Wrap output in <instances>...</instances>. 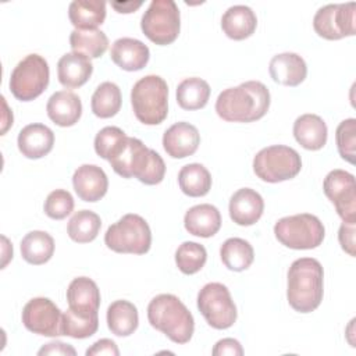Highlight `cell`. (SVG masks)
<instances>
[{
  "mask_svg": "<svg viewBox=\"0 0 356 356\" xmlns=\"http://www.w3.org/2000/svg\"><path fill=\"white\" fill-rule=\"evenodd\" d=\"M107 161L122 178H138L145 185H157L165 174L161 156L140 139L125 136L111 150Z\"/></svg>",
  "mask_w": 356,
  "mask_h": 356,
  "instance_id": "1",
  "label": "cell"
},
{
  "mask_svg": "<svg viewBox=\"0 0 356 356\" xmlns=\"http://www.w3.org/2000/svg\"><path fill=\"white\" fill-rule=\"evenodd\" d=\"M270 107V92L260 81H248L224 89L216 100L218 117L228 122H252L266 115Z\"/></svg>",
  "mask_w": 356,
  "mask_h": 356,
  "instance_id": "2",
  "label": "cell"
},
{
  "mask_svg": "<svg viewBox=\"0 0 356 356\" xmlns=\"http://www.w3.org/2000/svg\"><path fill=\"white\" fill-rule=\"evenodd\" d=\"M324 271L318 260L313 257H300L295 260L288 270L286 299L291 307L299 313L316 310L324 293Z\"/></svg>",
  "mask_w": 356,
  "mask_h": 356,
  "instance_id": "3",
  "label": "cell"
},
{
  "mask_svg": "<svg viewBox=\"0 0 356 356\" xmlns=\"http://www.w3.org/2000/svg\"><path fill=\"white\" fill-rule=\"evenodd\" d=\"M147 320L175 343H186L193 335V316L175 295L154 296L147 306Z\"/></svg>",
  "mask_w": 356,
  "mask_h": 356,
  "instance_id": "4",
  "label": "cell"
},
{
  "mask_svg": "<svg viewBox=\"0 0 356 356\" xmlns=\"http://www.w3.org/2000/svg\"><path fill=\"white\" fill-rule=\"evenodd\" d=\"M135 117L145 125L161 124L168 113V86L159 75L140 78L131 90Z\"/></svg>",
  "mask_w": 356,
  "mask_h": 356,
  "instance_id": "5",
  "label": "cell"
},
{
  "mask_svg": "<svg viewBox=\"0 0 356 356\" xmlns=\"http://www.w3.org/2000/svg\"><path fill=\"white\" fill-rule=\"evenodd\" d=\"M104 243L117 253L145 254L152 245L150 227L143 217L132 213L125 214L107 228Z\"/></svg>",
  "mask_w": 356,
  "mask_h": 356,
  "instance_id": "6",
  "label": "cell"
},
{
  "mask_svg": "<svg viewBox=\"0 0 356 356\" xmlns=\"http://www.w3.org/2000/svg\"><path fill=\"white\" fill-rule=\"evenodd\" d=\"M275 238L289 249H314L321 245L325 229L313 214L302 213L280 218L274 225Z\"/></svg>",
  "mask_w": 356,
  "mask_h": 356,
  "instance_id": "7",
  "label": "cell"
},
{
  "mask_svg": "<svg viewBox=\"0 0 356 356\" xmlns=\"http://www.w3.org/2000/svg\"><path fill=\"white\" fill-rule=\"evenodd\" d=\"M302 160L299 153L285 145H273L261 149L253 159L254 174L266 182H282L299 174Z\"/></svg>",
  "mask_w": 356,
  "mask_h": 356,
  "instance_id": "8",
  "label": "cell"
},
{
  "mask_svg": "<svg viewBox=\"0 0 356 356\" xmlns=\"http://www.w3.org/2000/svg\"><path fill=\"white\" fill-rule=\"evenodd\" d=\"M143 35L156 44L172 43L181 28V15L174 0H152L140 19Z\"/></svg>",
  "mask_w": 356,
  "mask_h": 356,
  "instance_id": "9",
  "label": "cell"
},
{
  "mask_svg": "<svg viewBox=\"0 0 356 356\" xmlns=\"http://www.w3.org/2000/svg\"><path fill=\"white\" fill-rule=\"evenodd\" d=\"M49 76L47 61L39 54H28L13 70L10 90L21 102L33 100L47 88Z\"/></svg>",
  "mask_w": 356,
  "mask_h": 356,
  "instance_id": "10",
  "label": "cell"
},
{
  "mask_svg": "<svg viewBox=\"0 0 356 356\" xmlns=\"http://www.w3.org/2000/svg\"><path fill=\"white\" fill-rule=\"evenodd\" d=\"M197 309L216 330H225L236 321V306L228 288L221 282H209L197 293Z\"/></svg>",
  "mask_w": 356,
  "mask_h": 356,
  "instance_id": "11",
  "label": "cell"
},
{
  "mask_svg": "<svg viewBox=\"0 0 356 356\" xmlns=\"http://www.w3.org/2000/svg\"><path fill=\"white\" fill-rule=\"evenodd\" d=\"M355 3L327 4L317 10L313 28L324 39L337 40L355 35Z\"/></svg>",
  "mask_w": 356,
  "mask_h": 356,
  "instance_id": "12",
  "label": "cell"
},
{
  "mask_svg": "<svg viewBox=\"0 0 356 356\" xmlns=\"http://www.w3.org/2000/svg\"><path fill=\"white\" fill-rule=\"evenodd\" d=\"M325 196L335 206L343 222H356V185L355 177L345 170H332L323 182Z\"/></svg>",
  "mask_w": 356,
  "mask_h": 356,
  "instance_id": "13",
  "label": "cell"
},
{
  "mask_svg": "<svg viewBox=\"0 0 356 356\" xmlns=\"http://www.w3.org/2000/svg\"><path fill=\"white\" fill-rule=\"evenodd\" d=\"M22 324L33 334L44 337L63 335V314L47 298H33L24 306Z\"/></svg>",
  "mask_w": 356,
  "mask_h": 356,
  "instance_id": "14",
  "label": "cell"
},
{
  "mask_svg": "<svg viewBox=\"0 0 356 356\" xmlns=\"http://www.w3.org/2000/svg\"><path fill=\"white\" fill-rule=\"evenodd\" d=\"M200 143V135L195 125L179 121L171 125L163 135V147L172 159L192 156Z\"/></svg>",
  "mask_w": 356,
  "mask_h": 356,
  "instance_id": "15",
  "label": "cell"
},
{
  "mask_svg": "<svg viewBox=\"0 0 356 356\" xmlns=\"http://www.w3.org/2000/svg\"><path fill=\"white\" fill-rule=\"evenodd\" d=\"M72 185L81 200L97 202L106 195L108 179L99 165L82 164L72 175Z\"/></svg>",
  "mask_w": 356,
  "mask_h": 356,
  "instance_id": "16",
  "label": "cell"
},
{
  "mask_svg": "<svg viewBox=\"0 0 356 356\" xmlns=\"http://www.w3.org/2000/svg\"><path fill=\"white\" fill-rule=\"evenodd\" d=\"M229 217L238 225H253L264 210V200L259 192L250 188L238 189L229 199Z\"/></svg>",
  "mask_w": 356,
  "mask_h": 356,
  "instance_id": "17",
  "label": "cell"
},
{
  "mask_svg": "<svg viewBox=\"0 0 356 356\" xmlns=\"http://www.w3.org/2000/svg\"><path fill=\"white\" fill-rule=\"evenodd\" d=\"M270 76L274 82L285 86H298L307 75V65L305 60L291 51L275 54L268 65Z\"/></svg>",
  "mask_w": 356,
  "mask_h": 356,
  "instance_id": "18",
  "label": "cell"
},
{
  "mask_svg": "<svg viewBox=\"0 0 356 356\" xmlns=\"http://www.w3.org/2000/svg\"><path fill=\"white\" fill-rule=\"evenodd\" d=\"M110 57L121 70L139 71L147 64L150 51L149 47L138 39L120 38L113 43Z\"/></svg>",
  "mask_w": 356,
  "mask_h": 356,
  "instance_id": "19",
  "label": "cell"
},
{
  "mask_svg": "<svg viewBox=\"0 0 356 356\" xmlns=\"http://www.w3.org/2000/svg\"><path fill=\"white\" fill-rule=\"evenodd\" d=\"M17 145L25 157L40 159L53 149L54 134L44 124H29L19 131Z\"/></svg>",
  "mask_w": 356,
  "mask_h": 356,
  "instance_id": "20",
  "label": "cell"
},
{
  "mask_svg": "<svg viewBox=\"0 0 356 356\" xmlns=\"http://www.w3.org/2000/svg\"><path fill=\"white\" fill-rule=\"evenodd\" d=\"M49 118L58 127H71L82 114V103L78 95L70 90L54 92L46 104Z\"/></svg>",
  "mask_w": 356,
  "mask_h": 356,
  "instance_id": "21",
  "label": "cell"
},
{
  "mask_svg": "<svg viewBox=\"0 0 356 356\" xmlns=\"http://www.w3.org/2000/svg\"><path fill=\"white\" fill-rule=\"evenodd\" d=\"M92 72L93 65L90 58L75 51L65 53L57 63L58 81L68 89H75L86 83Z\"/></svg>",
  "mask_w": 356,
  "mask_h": 356,
  "instance_id": "22",
  "label": "cell"
},
{
  "mask_svg": "<svg viewBox=\"0 0 356 356\" xmlns=\"http://www.w3.org/2000/svg\"><path fill=\"white\" fill-rule=\"evenodd\" d=\"M70 309L83 314H96L100 306V291L88 277L74 278L67 289Z\"/></svg>",
  "mask_w": 356,
  "mask_h": 356,
  "instance_id": "23",
  "label": "cell"
},
{
  "mask_svg": "<svg viewBox=\"0 0 356 356\" xmlns=\"http://www.w3.org/2000/svg\"><path fill=\"white\" fill-rule=\"evenodd\" d=\"M184 225L185 229L195 236L210 238L217 234L221 227V214L213 204H196L185 213Z\"/></svg>",
  "mask_w": 356,
  "mask_h": 356,
  "instance_id": "24",
  "label": "cell"
},
{
  "mask_svg": "<svg viewBox=\"0 0 356 356\" xmlns=\"http://www.w3.org/2000/svg\"><path fill=\"white\" fill-rule=\"evenodd\" d=\"M327 135V125L317 114H303L293 122V136L296 142L307 150H320L324 147Z\"/></svg>",
  "mask_w": 356,
  "mask_h": 356,
  "instance_id": "25",
  "label": "cell"
},
{
  "mask_svg": "<svg viewBox=\"0 0 356 356\" xmlns=\"http://www.w3.org/2000/svg\"><path fill=\"white\" fill-rule=\"evenodd\" d=\"M257 26V18L254 11L243 4L231 6L221 18V28L224 33L234 39L242 40L249 38Z\"/></svg>",
  "mask_w": 356,
  "mask_h": 356,
  "instance_id": "26",
  "label": "cell"
},
{
  "mask_svg": "<svg viewBox=\"0 0 356 356\" xmlns=\"http://www.w3.org/2000/svg\"><path fill=\"white\" fill-rule=\"evenodd\" d=\"M68 17L75 29H97L106 18V1L74 0L70 3Z\"/></svg>",
  "mask_w": 356,
  "mask_h": 356,
  "instance_id": "27",
  "label": "cell"
},
{
  "mask_svg": "<svg viewBox=\"0 0 356 356\" xmlns=\"http://www.w3.org/2000/svg\"><path fill=\"white\" fill-rule=\"evenodd\" d=\"M107 327L117 337H128L138 328V309L128 300H115L107 309Z\"/></svg>",
  "mask_w": 356,
  "mask_h": 356,
  "instance_id": "28",
  "label": "cell"
},
{
  "mask_svg": "<svg viewBox=\"0 0 356 356\" xmlns=\"http://www.w3.org/2000/svg\"><path fill=\"white\" fill-rule=\"evenodd\" d=\"M54 253V239L44 231H31L21 241V254L29 264H44Z\"/></svg>",
  "mask_w": 356,
  "mask_h": 356,
  "instance_id": "29",
  "label": "cell"
},
{
  "mask_svg": "<svg viewBox=\"0 0 356 356\" xmlns=\"http://www.w3.org/2000/svg\"><path fill=\"white\" fill-rule=\"evenodd\" d=\"M70 46L75 53L97 58L107 50L108 38L100 29H74L70 35Z\"/></svg>",
  "mask_w": 356,
  "mask_h": 356,
  "instance_id": "30",
  "label": "cell"
},
{
  "mask_svg": "<svg viewBox=\"0 0 356 356\" xmlns=\"http://www.w3.org/2000/svg\"><path fill=\"white\" fill-rule=\"evenodd\" d=\"M178 184L185 195L199 197L209 193L211 188V175L203 164L191 163L179 170Z\"/></svg>",
  "mask_w": 356,
  "mask_h": 356,
  "instance_id": "31",
  "label": "cell"
},
{
  "mask_svg": "<svg viewBox=\"0 0 356 356\" xmlns=\"http://www.w3.org/2000/svg\"><path fill=\"white\" fill-rule=\"evenodd\" d=\"M210 97L209 83L197 76L184 79L177 88V103L184 110L203 108Z\"/></svg>",
  "mask_w": 356,
  "mask_h": 356,
  "instance_id": "32",
  "label": "cell"
},
{
  "mask_svg": "<svg viewBox=\"0 0 356 356\" xmlns=\"http://www.w3.org/2000/svg\"><path fill=\"white\" fill-rule=\"evenodd\" d=\"M224 266L232 271H243L250 267L254 259L252 245L242 238H229L220 248Z\"/></svg>",
  "mask_w": 356,
  "mask_h": 356,
  "instance_id": "33",
  "label": "cell"
},
{
  "mask_svg": "<svg viewBox=\"0 0 356 356\" xmlns=\"http://www.w3.org/2000/svg\"><path fill=\"white\" fill-rule=\"evenodd\" d=\"M121 90L114 82L100 83L92 95L90 107L96 117L110 118L114 117L121 108Z\"/></svg>",
  "mask_w": 356,
  "mask_h": 356,
  "instance_id": "34",
  "label": "cell"
},
{
  "mask_svg": "<svg viewBox=\"0 0 356 356\" xmlns=\"http://www.w3.org/2000/svg\"><path fill=\"white\" fill-rule=\"evenodd\" d=\"M102 227L100 217L92 210H79L68 221V236L78 243L92 242Z\"/></svg>",
  "mask_w": 356,
  "mask_h": 356,
  "instance_id": "35",
  "label": "cell"
},
{
  "mask_svg": "<svg viewBox=\"0 0 356 356\" xmlns=\"http://www.w3.org/2000/svg\"><path fill=\"white\" fill-rule=\"evenodd\" d=\"M99 328V317L96 314H83L67 309L63 313V335L83 339L92 337Z\"/></svg>",
  "mask_w": 356,
  "mask_h": 356,
  "instance_id": "36",
  "label": "cell"
},
{
  "mask_svg": "<svg viewBox=\"0 0 356 356\" xmlns=\"http://www.w3.org/2000/svg\"><path fill=\"white\" fill-rule=\"evenodd\" d=\"M207 260L206 248L197 242H182L175 252V263L181 273L195 274L203 268Z\"/></svg>",
  "mask_w": 356,
  "mask_h": 356,
  "instance_id": "37",
  "label": "cell"
},
{
  "mask_svg": "<svg viewBox=\"0 0 356 356\" xmlns=\"http://www.w3.org/2000/svg\"><path fill=\"white\" fill-rule=\"evenodd\" d=\"M335 140L339 156L349 161L355 163V147H356V120L348 118L339 122L335 131Z\"/></svg>",
  "mask_w": 356,
  "mask_h": 356,
  "instance_id": "38",
  "label": "cell"
},
{
  "mask_svg": "<svg viewBox=\"0 0 356 356\" xmlns=\"http://www.w3.org/2000/svg\"><path fill=\"white\" fill-rule=\"evenodd\" d=\"M74 210V197L65 189L50 192L44 200V213L53 220H63Z\"/></svg>",
  "mask_w": 356,
  "mask_h": 356,
  "instance_id": "39",
  "label": "cell"
},
{
  "mask_svg": "<svg viewBox=\"0 0 356 356\" xmlns=\"http://www.w3.org/2000/svg\"><path fill=\"white\" fill-rule=\"evenodd\" d=\"M127 135L118 127H104L102 128L95 138V152L104 160L108 159L111 150L124 139Z\"/></svg>",
  "mask_w": 356,
  "mask_h": 356,
  "instance_id": "40",
  "label": "cell"
},
{
  "mask_svg": "<svg viewBox=\"0 0 356 356\" xmlns=\"http://www.w3.org/2000/svg\"><path fill=\"white\" fill-rule=\"evenodd\" d=\"M211 353H213V356H225V355L242 356L243 349H242V345L239 343V341H236L234 338H224V339H220L214 345Z\"/></svg>",
  "mask_w": 356,
  "mask_h": 356,
  "instance_id": "41",
  "label": "cell"
},
{
  "mask_svg": "<svg viewBox=\"0 0 356 356\" xmlns=\"http://www.w3.org/2000/svg\"><path fill=\"white\" fill-rule=\"evenodd\" d=\"M338 239L342 246V249L350 254L355 256V224L353 222H342L338 232Z\"/></svg>",
  "mask_w": 356,
  "mask_h": 356,
  "instance_id": "42",
  "label": "cell"
},
{
  "mask_svg": "<svg viewBox=\"0 0 356 356\" xmlns=\"http://www.w3.org/2000/svg\"><path fill=\"white\" fill-rule=\"evenodd\" d=\"M99 355H110V356H118L120 350L114 341L103 338L96 341L88 350L86 356H99Z\"/></svg>",
  "mask_w": 356,
  "mask_h": 356,
  "instance_id": "43",
  "label": "cell"
},
{
  "mask_svg": "<svg viewBox=\"0 0 356 356\" xmlns=\"http://www.w3.org/2000/svg\"><path fill=\"white\" fill-rule=\"evenodd\" d=\"M38 355H71V356H75L76 350L68 343L54 341V342H49L44 346H42L39 349Z\"/></svg>",
  "mask_w": 356,
  "mask_h": 356,
  "instance_id": "44",
  "label": "cell"
},
{
  "mask_svg": "<svg viewBox=\"0 0 356 356\" xmlns=\"http://www.w3.org/2000/svg\"><path fill=\"white\" fill-rule=\"evenodd\" d=\"M111 6L118 11V13H134L136 8L142 6V1H113Z\"/></svg>",
  "mask_w": 356,
  "mask_h": 356,
  "instance_id": "45",
  "label": "cell"
}]
</instances>
